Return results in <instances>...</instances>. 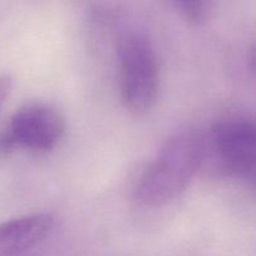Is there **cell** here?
<instances>
[{
    "mask_svg": "<svg viewBox=\"0 0 256 256\" xmlns=\"http://www.w3.org/2000/svg\"><path fill=\"white\" fill-rule=\"evenodd\" d=\"M202 156L204 145L198 135L180 132L172 136L138 182L135 200L146 206H159L175 199L196 174Z\"/></svg>",
    "mask_w": 256,
    "mask_h": 256,
    "instance_id": "cell-1",
    "label": "cell"
},
{
    "mask_svg": "<svg viewBox=\"0 0 256 256\" xmlns=\"http://www.w3.org/2000/svg\"><path fill=\"white\" fill-rule=\"evenodd\" d=\"M216 149L225 164L238 172L256 175V122L228 120L214 130Z\"/></svg>",
    "mask_w": 256,
    "mask_h": 256,
    "instance_id": "cell-4",
    "label": "cell"
},
{
    "mask_svg": "<svg viewBox=\"0 0 256 256\" xmlns=\"http://www.w3.org/2000/svg\"><path fill=\"white\" fill-rule=\"evenodd\" d=\"M12 78L9 75H0V106H2V102H5V99L8 98V95L10 94V90H12Z\"/></svg>",
    "mask_w": 256,
    "mask_h": 256,
    "instance_id": "cell-7",
    "label": "cell"
},
{
    "mask_svg": "<svg viewBox=\"0 0 256 256\" xmlns=\"http://www.w3.org/2000/svg\"><path fill=\"white\" fill-rule=\"evenodd\" d=\"M175 8L180 10L182 15L189 22L200 24L206 19L208 4L202 2H189V0H180L174 2Z\"/></svg>",
    "mask_w": 256,
    "mask_h": 256,
    "instance_id": "cell-6",
    "label": "cell"
},
{
    "mask_svg": "<svg viewBox=\"0 0 256 256\" xmlns=\"http://www.w3.org/2000/svg\"><path fill=\"white\" fill-rule=\"evenodd\" d=\"M252 68H254L255 72H256V50L252 52Z\"/></svg>",
    "mask_w": 256,
    "mask_h": 256,
    "instance_id": "cell-8",
    "label": "cell"
},
{
    "mask_svg": "<svg viewBox=\"0 0 256 256\" xmlns=\"http://www.w3.org/2000/svg\"><path fill=\"white\" fill-rule=\"evenodd\" d=\"M64 132V119L54 108L38 102L24 105L12 115L8 129L0 134V150L22 146L32 152H49Z\"/></svg>",
    "mask_w": 256,
    "mask_h": 256,
    "instance_id": "cell-3",
    "label": "cell"
},
{
    "mask_svg": "<svg viewBox=\"0 0 256 256\" xmlns=\"http://www.w3.org/2000/svg\"><path fill=\"white\" fill-rule=\"evenodd\" d=\"M49 214H32L0 222V256H16L42 242L52 232Z\"/></svg>",
    "mask_w": 256,
    "mask_h": 256,
    "instance_id": "cell-5",
    "label": "cell"
},
{
    "mask_svg": "<svg viewBox=\"0 0 256 256\" xmlns=\"http://www.w3.org/2000/svg\"><path fill=\"white\" fill-rule=\"evenodd\" d=\"M120 92L128 110L144 114L159 94V68L152 44L140 34H129L119 44Z\"/></svg>",
    "mask_w": 256,
    "mask_h": 256,
    "instance_id": "cell-2",
    "label": "cell"
}]
</instances>
